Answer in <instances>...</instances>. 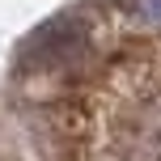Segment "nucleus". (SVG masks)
Returning a JSON list of instances; mask_svg holds the SVG:
<instances>
[{
  "instance_id": "1",
  "label": "nucleus",
  "mask_w": 161,
  "mask_h": 161,
  "mask_svg": "<svg viewBox=\"0 0 161 161\" xmlns=\"http://www.w3.org/2000/svg\"><path fill=\"white\" fill-rule=\"evenodd\" d=\"M123 8H127V17H131V21L161 30V0H123Z\"/></svg>"
}]
</instances>
